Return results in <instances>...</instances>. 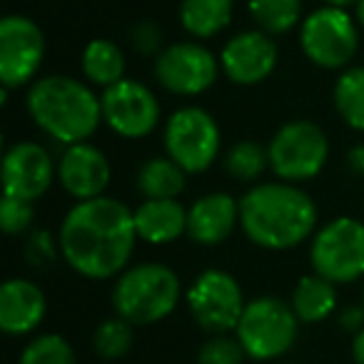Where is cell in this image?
Instances as JSON below:
<instances>
[{"label": "cell", "instance_id": "1", "mask_svg": "<svg viewBox=\"0 0 364 364\" xmlns=\"http://www.w3.org/2000/svg\"><path fill=\"white\" fill-rule=\"evenodd\" d=\"M137 240L132 210L107 195L73 205L58 232L65 264L87 279L120 277L130 267Z\"/></svg>", "mask_w": 364, "mask_h": 364}, {"label": "cell", "instance_id": "2", "mask_svg": "<svg viewBox=\"0 0 364 364\" xmlns=\"http://www.w3.org/2000/svg\"><path fill=\"white\" fill-rule=\"evenodd\" d=\"M317 205L294 182H257L240 198V230L269 252L294 250L317 232Z\"/></svg>", "mask_w": 364, "mask_h": 364}, {"label": "cell", "instance_id": "3", "mask_svg": "<svg viewBox=\"0 0 364 364\" xmlns=\"http://www.w3.org/2000/svg\"><path fill=\"white\" fill-rule=\"evenodd\" d=\"M26 107L38 130L63 147L90 142L102 122L100 95L73 75L38 77L28 85Z\"/></svg>", "mask_w": 364, "mask_h": 364}, {"label": "cell", "instance_id": "4", "mask_svg": "<svg viewBox=\"0 0 364 364\" xmlns=\"http://www.w3.org/2000/svg\"><path fill=\"white\" fill-rule=\"evenodd\" d=\"M180 277L162 262L127 267L112 284V309L135 327L167 319L180 304Z\"/></svg>", "mask_w": 364, "mask_h": 364}, {"label": "cell", "instance_id": "5", "mask_svg": "<svg viewBox=\"0 0 364 364\" xmlns=\"http://www.w3.org/2000/svg\"><path fill=\"white\" fill-rule=\"evenodd\" d=\"M299 319L292 304L272 294L247 299L245 312L235 327V337L255 362H272L294 347L299 334Z\"/></svg>", "mask_w": 364, "mask_h": 364}, {"label": "cell", "instance_id": "6", "mask_svg": "<svg viewBox=\"0 0 364 364\" xmlns=\"http://www.w3.org/2000/svg\"><path fill=\"white\" fill-rule=\"evenodd\" d=\"M309 264L337 287L364 279V223L342 215L317 228L309 240Z\"/></svg>", "mask_w": 364, "mask_h": 364}, {"label": "cell", "instance_id": "7", "mask_svg": "<svg viewBox=\"0 0 364 364\" xmlns=\"http://www.w3.org/2000/svg\"><path fill=\"white\" fill-rule=\"evenodd\" d=\"M299 48L322 70H347L359 50V26L349 11L322 6L299 23Z\"/></svg>", "mask_w": 364, "mask_h": 364}, {"label": "cell", "instance_id": "8", "mask_svg": "<svg viewBox=\"0 0 364 364\" xmlns=\"http://www.w3.org/2000/svg\"><path fill=\"white\" fill-rule=\"evenodd\" d=\"M267 155L277 180L294 185L314 180L329 160L327 132L312 120H289L267 142Z\"/></svg>", "mask_w": 364, "mask_h": 364}, {"label": "cell", "instance_id": "9", "mask_svg": "<svg viewBox=\"0 0 364 364\" xmlns=\"http://www.w3.org/2000/svg\"><path fill=\"white\" fill-rule=\"evenodd\" d=\"M162 142L167 157H172L188 175H200L218 160L223 132L218 120L205 107L185 105L167 117Z\"/></svg>", "mask_w": 364, "mask_h": 364}, {"label": "cell", "instance_id": "10", "mask_svg": "<svg viewBox=\"0 0 364 364\" xmlns=\"http://www.w3.org/2000/svg\"><path fill=\"white\" fill-rule=\"evenodd\" d=\"M220 58L200 41L167 43L155 58L152 75L167 92L180 97H198L218 82Z\"/></svg>", "mask_w": 364, "mask_h": 364}, {"label": "cell", "instance_id": "11", "mask_svg": "<svg viewBox=\"0 0 364 364\" xmlns=\"http://www.w3.org/2000/svg\"><path fill=\"white\" fill-rule=\"evenodd\" d=\"M188 309L198 327L210 334L235 332L245 312V292L235 274L225 269H205L193 279L188 289Z\"/></svg>", "mask_w": 364, "mask_h": 364}, {"label": "cell", "instance_id": "12", "mask_svg": "<svg viewBox=\"0 0 364 364\" xmlns=\"http://www.w3.org/2000/svg\"><path fill=\"white\" fill-rule=\"evenodd\" d=\"M46 60V33L28 16L0 21V87L18 90L33 85Z\"/></svg>", "mask_w": 364, "mask_h": 364}, {"label": "cell", "instance_id": "13", "mask_svg": "<svg viewBox=\"0 0 364 364\" xmlns=\"http://www.w3.org/2000/svg\"><path fill=\"white\" fill-rule=\"evenodd\" d=\"M102 122L125 140H140L160 125V100L140 80L122 77L120 82L100 92Z\"/></svg>", "mask_w": 364, "mask_h": 364}, {"label": "cell", "instance_id": "14", "mask_svg": "<svg viewBox=\"0 0 364 364\" xmlns=\"http://www.w3.org/2000/svg\"><path fill=\"white\" fill-rule=\"evenodd\" d=\"M58 177V162L46 145L18 140L3 155V195L36 203Z\"/></svg>", "mask_w": 364, "mask_h": 364}, {"label": "cell", "instance_id": "15", "mask_svg": "<svg viewBox=\"0 0 364 364\" xmlns=\"http://www.w3.org/2000/svg\"><path fill=\"white\" fill-rule=\"evenodd\" d=\"M279 63V48L274 36L259 31H242L232 36L220 50V68L230 82L252 87L264 82Z\"/></svg>", "mask_w": 364, "mask_h": 364}, {"label": "cell", "instance_id": "16", "mask_svg": "<svg viewBox=\"0 0 364 364\" xmlns=\"http://www.w3.org/2000/svg\"><path fill=\"white\" fill-rule=\"evenodd\" d=\"M110 162L97 145L77 142L63 147V155L58 160V180L75 203L102 198L110 185Z\"/></svg>", "mask_w": 364, "mask_h": 364}, {"label": "cell", "instance_id": "17", "mask_svg": "<svg viewBox=\"0 0 364 364\" xmlns=\"http://www.w3.org/2000/svg\"><path fill=\"white\" fill-rule=\"evenodd\" d=\"M48 299L41 284L26 277L6 279L0 287V329L11 337L33 334L43 324Z\"/></svg>", "mask_w": 364, "mask_h": 364}, {"label": "cell", "instance_id": "18", "mask_svg": "<svg viewBox=\"0 0 364 364\" xmlns=\"http://www.w3.org/2000/svg\"><path fill=\"white\" fill-rule=\"evenodd\" d=\"M240 228V200L230 193H208L188 208V237L218 247Z\"/></svg>", "mask_w": 364, "mask_h": 364}, {"label": "cell", "instance_id": "19", "mask_svg": "<svg viewBox=\"0 0 364 364\" xmlns=\"http://www.w3.org/2000/svg\"><path fill=\"white\" fill-rule=\"evenodd\" d=\"M132 215L137 237L147 245H170L188 235V208L180 200H142Z\"/></svg>", "mask_w": 364, "mask_h": 364}, {"label": "cell", "instance_id": "20", "mask_svg": "<svg viewBox=\"0 0 364 364\" xmlns=\"http://www.w3.org/2000/svg\"><path fill=\"white\" fill-rule=\"evenodd\" d=\"M289 304L302 324H319L337 312V284L319 277L317 272H309L294 284Z\"/></svg>", "mask_w": 364, "mask_h": 364}, {"label": "cell", "instance_id": "21", "mask_svg": "<svg viewBox=\"0 0 364 364\" xmlns=\"http://www.w3.org/2000/svg\"><path fill=\"white\" fill-rule=\"evenodd\" d=\"M177 16L193 41H210L232 23L235 0H180Z\"/></svg>", "mask_w": 364, "mask_h": 364}, {"label": "cell", "instance_id": "22", "mask_svg": "<svg viewBox=\"0 0 364 364\" xmlns=\"http://www.w3.org/2000/svg\"><path fill=\"white\" fill-rule=\"evenodd\" d=\"M188 185V172L172 157H150L135 175V188L145 200H177Z\"/></svg>", "mask_w": 364, "mask_h": 364}, {"label": "cell", "instance_id": "23", "mask_svg": "<svg viewBox=\"0 0 364 364\" xmlns=\"http://www.w3.org/2000/svg\"><path fill=\"white\" fill-rule=\"evenodd\" d=\"M80 68L85 82L92 87H105L115 85L125 77V53L115 41L107 38H95L90 41L80 53Z\"/></svg>", "mask_w": 364, "mask_h": 364}, {"label": "cell", "instance_id": "24", "mask_svg": "<svg viewBox=\"0 0 364 364\" xmlns=\"http://www.w3.org/2000/svg\"><path fill=\"white\" fill-rule=\"evenodd\" d=\"M337 115L347 127L364 132V65H349L339 73L332 90Z\"/></svg>", "mask_w": 364, "mask_h": 364}, {"label": "cell", "instance_id": "25", "mask_svg": "<svg viewBox=\"0 0 364 364\" xmlns=\"http://www.w3.org/2000/svg\"><path fill=\"white\" fill-rule=\"evenodd\" d=\"M250 18L259 31L284 36L302 23V0H247Z\"/></svg>", "mask_w": 364, "mask_h": 364}, {"label": "cell", "instance_id": "26", "mask_svg": "<svg viewBox=\"0 0 364 364\" xmlns=\"http://www.w3.org/2000/svg\"><path fill=\"white\" fill-rule=\"evenodd\" d=\"M225 172L237 182H255L269 167L267 147L257 140H237L225 152Z\"/></svg>", "mask_w": 364, "mask_h": 364}, {"label": "cell", "instance_id": "27", "mask_svg": "<svg viewBox=\"0 0 364 364\" xmlns=\"http://www.w3.org/2000/svg\"><path fill=\"white\" fill-rule=\"evenodd\" d=\"M132 327L135 324L122 319L120 314L102 319L92 332V349H95L97 357L107 359V362L125 357L132 347Z\"/></svg>", "mask_w": 364, "mask_h": 364}, {"label": "cell", "instance_id": "28", "mask_svg": "<svg viewBox=\"0 0 364 364\" xmlns=\"http://www.w3.org/2000/svg\"><path fill=\"white\" fill-rule=\"evenodd\" d=\"M18 364H77L75 349L65 337L55 332L38 334L23 347Z\"/></svg>", "mask_w": 364, "mask_h": 364}, {"label": "cell", "instance_id": "29", "mask_svg": "<svg viewBox=\"0 0 364 364\" xmlns=\"http://www.w3.org/2000/svg\"><path fill=\"white\" fill-rule=\"evenodd\" d=\"M245 359H247V352L235 337V332L210 334V339L198 352V364H242Z\"/></svg>", "mask_w": 364, "mask_h": 364}, {"label": "cell", "instance_id": "30", "mask_svg": "<svg viewBox=\"0 0 364 364\" xmlns=\"http://www.w3.org/2000/svg\"><path fill=\"white\" fill-rule=\"evenodd\" d=\"M36 223V208L33 203L21 198H8L3 195L0 203V228L6 235H26Z\"/></svg>", "mask_w": 364, "mask_h": 364}, {"label": "cell", "instance_id": "31", "mask_svg": "<svg viewBox=\"0 0 364 364\" xmlns=\"http://www.w3.org/2000/svg\"><path fill=\"white\" fill-rule=\"evenodd\" d=\"M130 46L142 55H160L165 41H162V31L152 21H140L130 28Z\"/></svg>", "mask_w": 364, "mask_h": 364}, {"label": "cell", "instance_id": "32", "mask_svg": "<svg viewBox=\"0 0 364 364\" xmlns=\"http://www.w3.org/2000/svg\"><path fill=\"white\" fill-rule=\"evenodd\" d=\"M26 252L33 264H48L60 252V245H58V240H53V235L48 232V230H38V232H33L31 240H28Z\"/></svg>", "mask_w": 364, "mask_h": 364}, {"label": "cell", "instance_id": "33", "mask_svg": "<svg viewBox=\"0 0 364 364\" xmlns=\"http://www.w3.org/2000/svg\"><path fill=\"white\" fill-rule=\"evenodd\" d=\"M339 322L344 329H349L352 334H357L364 327V307L362 304H352V307L339 309Z\"/></svg>", "mask_w": 364, "mask_h": 364}, {"label": "cell", "instance_id": "34", "mask_svg": "<svg viewBox=\"0 0 364 364\" xmlns=\"http://www.w3.org/2000/svg\"><path fill=\"white\" fill-rule=\"evenodd\" d=\"M347 167L352 175L364 177V145H354L347 152Z\"/></svg>", "mask_w": 364, "mask_h": 364}, {"label": "cell", "instance_id": "35", "mask_svg": "<svg viewBox=\"0 0 364 364\" xmlns=\"http://www.w3.org/2000/svg\"><path fill=\"white\" fill-rule=\"evenodd\" d=\"M352 359L354 364H364V327L352 337Z\"/></svg>", "mask_w": 364, "mask_h": 364}, {"label": "cell", "instance_id": "36", "mask_svg": "<svg viewBox=\"0 0 364 364\" xmlns=\"http://www.w3.org/2000/svg\"><path fill=\"white\" fill-rule=\"evenodd\" d=\"M357 3H359V0H324V6L342 8V11H349V8H354Z\"/></svg>", "mask_w": 364, "mask_h": 364}, {"label": "cell", "instance_id": "37", "mask_svg": "<svg viewBox=\"0 0 364 364\" xmlns=\"http://www.w3.org/2000/svg\"><path fill=\"white\" fill-rule=\"evenodd\" d=\"M354 21H357V26L364 31V0H359L357 6H354Z\"/></svg>", "mask_w": 364, "mask_h": 364}, {"label": "cell", "instance_id": "38", "mask_svg": "<svg viewBox=\"0 0 364 364\" xmlns=\"http://www.w3.org/2000/svg\"><path fill=\"white\" fill-rule=\"evenodd\" d=\"M359 304L364 307V279H362V302H359Z\"/></svg>", "mask_w": 364, "mask_h": 364}, {"label": "cell", "instance_id": "39", "mask_svg": "<svg viewBox=\"0 0 364 364\" xmlns=\"http://www.w3.org/2000/svg\"><path fill=\"white\" fill-rule=\"evenodd\" d=\"M282 364H297V362H282Z\"/></svg>", "mask_w": 364, "mask_h": 364}]
</instances>
